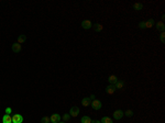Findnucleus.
I'll return each instance as SVG.
<instances>
[{
    "label": "nucleus",
    "instance_id": "b1692460",
    "mask_svg": "<svg viewBox=\"0 0 165 123\" xmlns=\"http://www.w3.org/2000/svg\"><path fill=\"white\" fill-rule=\"evenodd\" d=\"M161 42H162V43H165V33H164V32L161 33Z\"/></svg>",
    "mask_w": 165,
    "mask_h": 123
},
{
    "label": "nucleus",
    "instance_id": "f8f14e48",
    "mask_svg": "<svg viewBox=\"0 0 165 123\" xmlns=\"http://www.w3.org/2000/svg\"><path fill=\"white\" fill-rule=\"evenodd\" d=\"M156 29H157L158 31L164 32V30H165V24H164V22H163V21L157 22V23H156Z\"/></svg>",
    "mask_w": 165,
    "mask_h": 123
},
{
    "label": "nucleus",
    "instance_id": "ddd939ff",
    "mask_svg": "<svg viewBox=\"0 0 165 123\" xmlns=\"http://www.w3.org/2000/svg\"><path fill=\"white\" fill-rule=\"evenodd\" d=\"M145 22V29H151L154 25V20L153 19H150L148 21H144Z\"/></svg>",
    "mask_w": 165,
    "mask_h": 123
},
{
    "label": "nucleus",
    "instance_id": "f257e3e1",
    "mask_svg": "<svg viewBox=\"0 0 165 123\" xmlns=\"http://www.w3.org/2000/svg\"><path fill=\"white\" fill-rule=\"evenodd\" d=\"M90 106L93 107V109L94 110H100L101 108H102V103L100 100H97V99H94L90 103Z\"/></svg>",
    "mask_w": 165,
    "mask_h": 123
},
{
    "label": "nucleus",
    "instance_id": "1a4fd4ad",
    "mask_svg": "<svg viewBox=\"0 0 165 123\" xmlns=\"http://www.w3.org/2000/svg\"><path fill=\"white\" fill-rule=\"evenodd\" d=\"M90 103H91V98L90 97H85L83 98V100H82V105L84 107H88V106H90Z\"/></svg>",
    "mask_w": 165,
    "mask_h": 123
},
{
    "label": "nucleus",
    "instance_id": "2eb2a0df",
    "mask_svg": "<svg viewBox=\"0 0 165 123\" xmlns=\"http://www.w3.org/2000/svg\"><path fill=\"white\" fill-rule=\"evenodd\" d=\"M100 123H113V120L109 116H103L100 120Z\"/></svg>",
    "mask_w": 165,
    "mask_h": 123
},
{
    "label": "nucleus",
    "instance_id": "4468645a",
    "mask_svg": "<svg viewBox=\"0 0 165 123\" xmlns=\"http://www.w3.org/2000/svg\"><path fill=\"white\" fill-rule=\"evenodd\" d=\"M91 28H94V30L96 31V32H100V31H102V29H103V27L101 25V24H99V23H96Z\"/></svg>",
    "mask_w": 165,
    "mask_h": 123
},
{
    "label": "nucleus",
    "instance_id": "9b49d317",
    "mask_svg": "<svg viewBox=\"0 0 165 123\" xmlns=\"http://www.w3.org/2000/svg\"><path fill=\"white\" fill-rule=\"evenodd\" d=\"M108 81L110 82V85H116V82L118 81V78H117V76L111 75V76H109Z\"/></svg>",
    "mask_w": 165,
    "mask_h": 123
},
{
    "label": "nucleus",
    "instance_id": "dca6fc26",
    "mask_svg": "<svg viewBox=\"0 0 165 123\" xmlns=\"http://www.w3.org/2000/svg\"><path fill=\"white\" fill-rule=\"evenodd\" d=\"M123 86H124V83H123V81H121V80H118V81L116 82V85H114L116 89H123Z\"/></svg>",
    "mask_w": 165,
    "mask_h": 123
},
{
    "label": "nucleus",
    "instance_id": "39448f33",
    "mask_svg": "<svg viewBox=\"0 0 165 123\" xmlns=\"http://www.w3.org/2000/svg\"><path fill=\"white\" fill-rule=\"evenodd\" d=\"M23 122V116L21 114H13L12 116V123H22Z\"/></svg>",
    "mask_w": 165,
    "mask_h": 123
},
{
    "label": "nucleus",
    "instance_id": "4be33fe9",
    "mask_svg": "<svg viewBox=\"0 0 165 123\" xmlns=\"http://www.w3.org/2000/svg\"><path fill=\"white\" fill-rule=\"evenodd\" d=\"M63 120L65 121V122H67L68 120H69V118H71V115H69V113H65V114H63Z\"/></svg>",
    "mask_w": 165,
    "mask_h": 123
},
{
    "label": "nucleus",
    "instance_id": "412c9836",
    "mask_svg": "<svg viewBox=\"0 0 165 123\" xmlns=\"http://www.w3.org/2000/svg\"><path fill=\"white\" fill-rule=\"evenodd\" d=\"M41 122L42 123H51V119H50V116H43Z\"/></svg>",
    "mask_w": 165,
    "mask_h": 123
},
{
    "label": "nucleus",
    "instance_id": "5701e85b",
    "mask_svg": "<svg viewBox=\"0 0 165 123\" xmlns=\"http://www.w3.org/2000/svg\"><path fill=\"white\" fill-rule=\"evenodd\" d=\"M139 28H140V29H142V30H143V29H145V22L142 21L141 23L139 24Z\"/></svg>",
    "mask_w": 165,
    "mask_h": 123
},
{
    "label": "nucleus",
    "instance_id": "aec40b11",
    "mask_svg": "<svg viewBox=\"0 0 165 123\" xmlns=\"http://www.w3.org/2000/svg\"><path fill=\"white\" fill-rule=\"evenodd\" d=\"M124 115H126V116H128V118L132 116V115H133V111H132L131 109H128L126 112H124Z\"/></svg>",
    "mask_w": 165,
    "mask_h": 123
},
{
    "label": "nucleus",
    "instance_id": "f3484780",
    "mask_svg": "<svg viewBox=\"0 0 165 123\" xmlns=\"http://www.w3.org/2000/svg\"><path fill=\"white\" fill-rule=\"evenodd\" d=\"M81 122L82 123H91V119L89 116H87V115H84L81 119Z\"/></svg>",
    "mask_w": 165,
    "mask_h": 123
},
{
    "label": "nucleus",
    "instance_id": "6ab92c4d",
    "mask_svg": "<svg viewBox=\"0 0 165 123\" xmlns=\"http://www.w3.org/2000/svg\"><path fill=\"white\" fill-rule=\"evenodd\" d=\"M133 8L136 9L137 11H139V10H141V9L143 8V4H142V3H140V2H136V3L133 4Z\"/></svg>",
    "mask_w": 165,
    "mask_h": 123
},
{
    "label": "nucleus",
    "instance_id": "6e6552de",
    "mask_svg": "<svg viewBox=\"0 0 165 123\" xmlns=\"http://www.w3.org/2000/svg\"><path fill=\"white\" fill-rule=\"evenodd\" d=\"M21 50H22L21 44H19L18 42H16V43H13V44H12V51H13L14 53H19Z\"/></svg>",
    "mask_w": 165,
    "mask_h": 123
},
{
    "label": "nucleus",
    "instance_id": "20e7f679",
    "mask_svg": "<svg viewBox=\"0 0 165 123\" xmlns=\"http://www.w3.org/2000/svg\"><path fill=\"white\" fill-rule=\"evenodd\" d=\"M78 114H79V108L76 107V106L72 107V108H71V111H69V115L75 118V116H77Z\"/></svg>",
    "mask_w": 165,
    "mask_h": 123
},
{
    "label": "nucleus",
    "instance_id": "f03ea898",
    "mask_svg": "<svg viewBox=\"0 0 165 123\" xmlns=\"http://www.w3.org/2000/svg\"><path fill=\"white\" fill-rule=\"evenodd\" d=\"M50 119H51V123H58V122H61L62 116L59 115L58 113H54V114H52L50 116Z\"/></svg>",
    "mask_w": 165,
    "mask_h": 123
},
{
    "label": "nucleus",
    "instance_id": "0eeeda50",
    "mask_svg": "<svg viewBox=\"0 0 165 123\" xmlns=\"http://www.w3.org/2000/svg\"><path fill=\"white\" fill-rule=\"evenodd\" d=\"M116 87H114V85H109L106 87V92L108 93V95H113L114 92H116Z\"/></svg>",
    "mask_w": 165,
    "mask_h": 123
},
{
    "label": "nucleus",
    "instance_id": "a878e982",
    "mask_svg": "<svg viewBox=\"0 0 165 123\" xmlns=\"http://www.w3.org/2000/svg\"><path fill=\"white\" fill-rule=\"evenodd\" d=\"M91 123H100V121H98V120H91Z\"/></svg>",
    "mask_w": 165,
    "mask_h": 123
},
{
    "label": "nucleus",
    "instance_id": "9d476101",
    "mask_svg": "<svg viewBox=\"0 0 165 123\" xmlns=\"http://www.w3.org/2000/svg\"><path fill=\"white\" fill-rule=\"evenodd\" d=\"M2 123H12V118L10 114H4L2 116Z\"/></svg>",
    "mask_w": 165,
    "mask_h": 123
},
{
    "label": "nucleus",
    "instance_id": "bb28decb",
    "mask_svg": "<svg viewBox=\"0 0 165 123\" xmlns=\"http://www.w3.org/2000/svg\"><path fill=\"white\" fill-rule=\"evenodd\" d=\"M58 123H65V122H58Z\"/></svg>",
    "mask_w": 165,
    "mask_h": 123
},
{
    "label": "nucleus",
    "instance_id": "423d86ee",
    "mask_svg": "<svg viewBox=\"0 0 165 123\" xmlns=\"http://www.w3.org/2000/svg\"><path fill=\"white\" fill-rule=\"evenodd\" d=\"M91 27H93V24L89 20H85L82 22V28L84 30H89V29H91Z\"/></svg>",
    "mask_w": 165,
    "mask_h": 123
},
{
    "label": "nucleus",
    "instance_id": "7ed1b4c3",
    "mask_svg": "<svg viewBox=\"0 0 165 123\" xmlns=\"http://www.w3.org/2000/svg\"><path fill=\"white\" fill-rule=\"evenodd\" d=\"M124 115V112L122 110H116L113 112V118H114V120H120V119H122Z\"/></svg>",
    "mask_w": 165,
    "mask_h": 123
},
{
    "label": "nucleus",
    "instance_id": "a211bd4d",
    "mask_svg": "<svg viewBox=\"0 0 165 123\" xmlns=\"http://www.w3.org/2000/svg\"><path fill=\"white\" fill-rule=\"evenodd\" d=\"M26 41H27V35H23V34H22V35H20L18 37V43L19 44H22V43H24Z\"/></svg>",
    "mask_w": 165,
    "mask_h": 123
},
{
    "label": "nucleus",
    "instance_id": "393cba45",
    "mask_svg": "<svg viewBox=\"0 0 165 123\" xmlns=\"http://www.w3.org/2000/svg\"><path fill=\"white\" fill-rule=\"evenodd\" d=\"M4 112H6V114H10V113L12 112V109L11 108H7V109L4 110Z\"/></svg>",
    "mask_w": 165,
    "mask_h": 123
}]
</instances>
